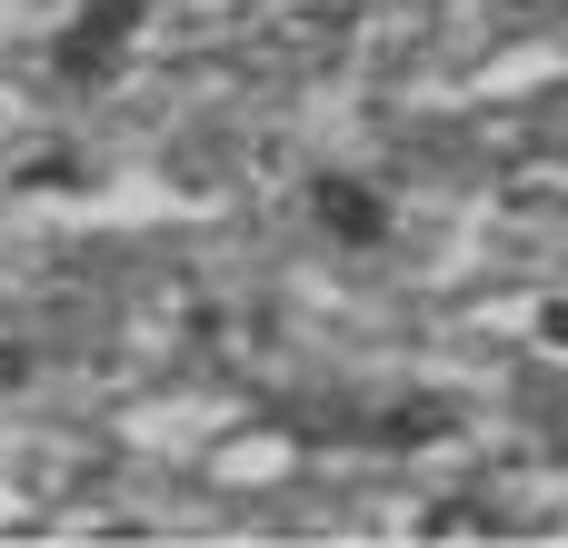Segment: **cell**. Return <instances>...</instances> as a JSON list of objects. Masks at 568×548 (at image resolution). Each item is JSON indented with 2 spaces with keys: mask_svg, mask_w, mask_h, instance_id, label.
<instances>
[{
  "mask_svg": "<svg viewBox=\"0 0 568 548\" xmlns=\"http://www.w3.org/2000/svg\"><path fill=\"white\" fill-rule=\"evenodd\" d=\"M310 220H320L339 250H379V240H389V200H379L369 180H349V170L310 180Z\"/></svg>",
  "mask_w": 568,
  "mask_h": 548,
  "instance_id": "cell-2",
  "label": "cell"
},
{
  "mask_svg": "<svg viewBox=\"0 0 568 548\" xmlns=\"http://www.w3.org/2000/svg\"><path fill=\"white\" fill-rule=\"evenodd\" d=\"M20 379H30V349H10V339H0V389H20Z\"/></svg>",
  "mask_w": 568,
  "mask_h": 548,
  "instance_id": "cell-3",
  "label": "cell"
},
{
  "mask_svg": "<svg viewBox=\"0 0 568 548\" xmlns=\"http://www.w3.org/2000/svg\"><path fill=\"white\" fill-rule=\"evenodd\" d=\"M539 339H568V300H549V309H539Z\"/></svg>",
  "mask_w": 568,
  "mask_h": 548,
  "instance_id": "cell-4",
  "label": "cell"
},
{
  "mask_svg": "<svg viewBox=\"0 0 568 548\" xmlns=\"http://www.w3.org/2000/svg\"><path fill=\"white\" fill-rule=\"evenodd\" d=\"M140 20H150V0H90V10L70 20V40H60V70H70V80H110Z\"/></svg>",
  "mask_w": 568,
  "mask_h": 548,
  "instance_id": "cell-1",
  "label": "cell"
}]
</instances>
